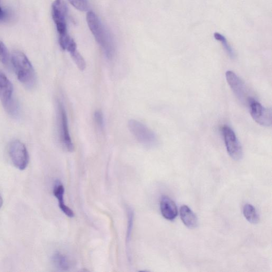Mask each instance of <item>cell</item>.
Instances as JSON below:
<instances>
[{"label": "cell", "mask_w": 272, "mask_h": 272, "mask_svg": "<svg viewBox=\"0 0 272 272\" xmlns=\"http://www.w3.org/2000/svg\"><path fill=\"white\" fill-rule=\"evenodd\" d=\"M226 151L233 160L240 161L243 155L242 145L233 130L225 125L222 128Z\"/></svg>", "instance_id": "cell-7"}, {"label": "cell", "mask_w": 272, "mask_h": 272, "mask_svg": "<svg viewBox=\"0 0 272 272\" xmlns=\"http://www.w3.org/2000/svg\"><path fill=\"white\" fill-rule=\"evenodd\" d=\"M251 115L260 125L270 127L271 125L272 116L271 109L265 108L254 98H249L248 102Z\"/></svg>", "instance_id": "cell-9"}, {"label": "cell", "mask_w": 272, "mask_h": 272, "mask_svg": "<svg viewBox=\"0 0 272 272\" xmlns=\"http://www.w3.org/2000/svg\"><path fill=\"white\" fill-rule=\"evenodd\" d=\"M67 7L64 0H55L52 5V16L59 37L67 33L66 17Z\"/></svg>", "instance_id": "cell-8"}, {"label": "cell", "mask_w": 272, "mask_h": 272, "mask_svg": "<svg viewBox=\"0 0 272 272\" xmlns=\"http://www.w3.org/2000/svg\"><path fill=\"white\" fill-rule=\"evenodd\" d=\"M3 203H4L3 199L2 197L0 196V209H1V208H2L3 206Z\"/></svg>", "instance_id": "cell-24"}, {"label": "cell", "mask_w": 272, "mask_h": 272, "mask_svg": "<svg viewBox=\"0 0 272 272\" xmlns=\"http://www.w3.org/2000/svg\"><path fill=\"white\" fill-rule=\"evenodd\" d=\"M243 214L246 220L253 224L259 222V217L256 209L251 204L247 203L244 207Z\"/></svg>", "instance_id": "cell-16"}, {"label": "cell", "mask_w": 272, "mask_h": 272, "mask_svg": "<svg viewBox=\"0 0 272 272\" xmlns=\"http://www.w3.org/2000/svg\"><path fill=\"white\" fill-rule=\"evenodd\" d=\"M160 210L166 220L173 221L176 218L178 211L176 203L167 196H164L160 201Z\"/></svg>", "instance_id": "cell-11"}, {"label": "cell", "mask_w": 272, "mask_h": 272, "mask_svg": "<svg viewBox=\"0 0 272 272\" xmlns=\"http://www.w3.org/2000/svg\"><path fill=\"white\" fill-rule=\"evenodd\" d=\"M64 187L59 181H56L53 189V194L59 202V207L62 212L69 218L75 216L73 211L65 205L64 200Z\"/></svg>", "instance_id": "cell-12"}, {"label": "cell", "mask_w": 272, "mask_h": 272, "mask_svg": "<svg viewBox=\"0 0 272 272\" xmlns=\"http://www.w3.org/2000/svg\"><path fill=\"white\" fill-rule=\"evenodd\" d=\"M0 100L10 115L15 116L18 112L17 106L14 98V87L9 79L0 72Z\"/></svg>", "instance_id": "cell-3"}, {"label": "cell", "mask_w": 272, "mask_h": 272, "mask_svg": "<svg viewBox=\"0 0 272 272\" xmlns=\"http://www.w3.org/2000/svg\"><path fill=\"white\" fill-rule=\"evenodd\" d=\"M128 214V226L127 231L126 234V245L127 247H129V244L130 242L132 232L133 228L134 223V213L132 209L128 208L127 209Z\"/></svg>", "instance_id": "cell-17"}, {"label": "cell", "mask_w": 272, "mask_h": 272, "mask_svg": "<svg viewBox=\"0 0 272 272\" xmlns=\"http://www.w3.org/2000/svg\"><path fill=\"white\" fill-rule=\"evenodd\" d=\"M68 1L79 11H87L89 8L88 0H68Z\"/></svg>", "instance_id": "cell-20"}, {"label": "cell", "mask_w": 272, "mask_h": 272, "mask_svg": "<svg viewBox=\"0 0 272 272\" xmlns=\"http://www.w3.org/2000/svg\"><path fill=\"white\" fill-rule=\"evenodd\" d=\"M59 41L61 48L63 50H66L70 54L77 51V44L74 39L71 38L69 34L59 37Z\"/></svg>", "instance_id": "cell-15"}, {"label": "cell", "mask_w": 272, "mask_h": 272, "mask_svg": "<svg viewBox=\"0 0 272 272\" xmlns=\"http://www.w3.org/2000/svg\"><path fill=\"white\" fill-rule=\"evenodd\" d=\"M58 110L60 141L68 152H72L74 151V145L70 132L66 112L63 104L60 101H58Z\"/></svg>", "instance_id": "cell-6"}, {"label": "cell", "mask_w": 272, "mask_h": 272, "mask_svg": "<svg viewBox=\"0 0 272 272\" xmlns=\"http://www.w3.org/2000/svg\"><path fill=\"white\" fill-rule=\"evenodd\" d=\"M9 154L11 161L16 167L20 170L26 168L29 164V157L24 144L18 140L11 142L9 147Z\"/></svg>", "instance_id": "cell-5"}, {"label": "cell", "mask_w": 272, "mask_h": 272, "mask_svg": "<svg viewBox=\"0 0 272 272\" xmlns=\"http://www.w3.org/2000/svg\"><path fill=\"white\" fill-rule=\"evenodd\" d=\"M128 127L135 139L144 145L153 146L157 144L155 133L141 122L131 119L128 122Z\"/></svg>", "instance_id": "cell-4"}, {"label": "cell", "mask_w": 272, "mask_h": 272, "mask_svg": "<svg viewBox=\"0 0 272 272\" xmlns=\"http://www.w3.org/2000/svg\"><path fill=\"white\" fill-rule=\"evenodd\" d=\"M72 58L79 70L82 71L86 69V64L83 56L77 50L71 54Z\"/></svg>", "instance_id": "cell-19"}, {"label": "cell", "mask_w": 272, "mask_h": 272, "mask_svg": "<svg viewBox=\"0 0 272 272\" xmlns=\"http://www.w3.org/2000/svg\"><path fill=\"white\" fill-rule=\"evenodd\" d=\"M6 17V14L3 9L0 7V21H2L5 20Z\"/></svg>", "instance_id": "cell-23"}, {"label": "cell", "mask_w": 272, "mask_h": 272, "mask_svg": "<svg viewBox=\"0 0 272 272\" xmlns=\"http://www.w3.org/2000/svg\"><path fill=\"white\" fill-rule=\"evenodd\" d=\"M181 220L187 228L195 229L198 225V219L195 214L187 206H183L180 209Z\"/></svg>", "instance_id": "cell-13"}, {"label": "cell", "mask_w": 272, "mask_h": 272, "mask_svg": "<svg viewBox=\"0 0 272 272\" xmlns=\"http://www.w3.org/2000/svg\"><path fill=\"white\" fill-rule=\"evenodd\" d=\"M52 262L56 269L61 271L69 270L71 267L70 259L60 252L54 253L52 257Z\"/></svg>", "instance_id": "cell-14"}, {"label": "cell", "mask_w": 272, "mask_h": 272, "mask_svg": "<svg viewBox=\"0 0 272 272\" xmlns=\"http://www.w3.org/2000/svg\"><path fill=\"white\" fill-rule=\"evenodd\" d=\"M214 38L215 40L221 42L226 53L228 54L231 58H233L234 57V52L226 38L219 32H215L214 33Z\"/></svg>", "instance_id": "cell-18"}, {"label": "cell", "mask_w": 272, "mask_h": 272, "mask_svg": "<svg viewBox=\"0 0 272 272\" xmlns=\"http://www.w3.org/2000/svg\"><path fill=\"white\" fill-rule=\"evenodd\" d=\"M86 20L90 31L106 57L112 59L115 55V48L110 33L93 11H88Z\"/></svg>", "instance_id": "cell-1"}, {"label": "cell", "mask_w": 272, "mask_h": 272, "mask_svg": "<svg viewBox=\"0 0 272 272\" xmlns=\"http://www.w3.org/2000/svg\"><path fill=\"white\" fill-rule=\"evenodd\" d=\"M94 120L97 126L100 129H103L105 125L104 113L100 110H97L94 113Z\"/></svg>", "instance_id": "cell-22"}, {"label": "cell", "mask_w": 272, "mask_h": 272, "mask_svg": "<svg viewBox=\"0 0 272 272\" xmlns=\"http://www.w3.org/2000/svg\"><path fill=\"white\" fill-rule=\"evenodd\" d=\"M13 65L18 80L27 87H32L36 82V74L27 56L20 51H15L11 56Z\"/></svg>", "instance_id": "cell-2"}, {"label": "cell", "mask_w": 272, "mask_h": 272, "mask_svg": "<svg viewBox=\"0 0 272 272\" xmlns=\"http://www.w3.org/2000/svg\"><path fill=\"white\" fill-rule=\"evenodd\" d=\"M226 81L237 98L243 104L248 103L249 98L247 96L246 87L242 79L232 71L226 72Z\"/></svg>", "instance_id": "cell-10"}, {"label": "cell", "mask_w": 272, "mask_h": 272, "mask_svg": "<svg viewBox=\"0 0 272 272\" xmlns=\"http://www.w3.org/2000/svg\"><path fill=\"white\" fill-rule=\"evenodd\" d=\"M9 55L5 44L0 41V62L5 65L8 64Z\"/></svg>", "instance_id": "cell-21"}]
</instances>
